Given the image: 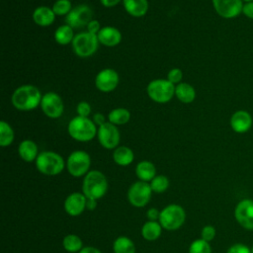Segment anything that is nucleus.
I'll list each match as a JSON object with an SVG mask.
<instances>
[{
	"label": "nucleus",
	"mask_w": 253,
	"mask_h": 253,
	"mask_svg": "<svg viewBox=\"0 0 253 253\" xmlns=\"http://www.w3.org/2000/svg\"><path fill=\"white\" fill-rule=\"evenodd\" d=\"M42 98V95L38 87L26 84L13 92L11 102L19 111H32L41 105Z\"/></svg>",
	"instance_id": "obj_1"
},
{
	"label": "nucleus",
	"mask_w": 253,
	"mask_h": 253,
	"mask_svg": "<svg viewBox=\"0 0 253 253\" xmlns=\"http://www.w3.org/2000/svg\"><path fill=\"white\" fill-rule=\"evenodd\" d=\"M108 190V180L99 170L89 171L83 179L82 192L87 199L99 200L105 196Z\"/></svg>",
	"instance_id": "obj_2"
},
{
	"label": "nucleus",
	"mask_w": 253,
	"mask_h": 253,
	"mask_svg": "<svg viewBox=\"0 0 253 253\" xmlns=\"http://www.w3.org/2000/svg\"><path fill=\"white\" fill-rule=\"evenodd\" d=\"M67 131L73 139L80 142H87L97 135L98 128L91 119L76 116L68 123Z\"/></svg>",
	"instance_id": "obj_3"
},
{
	"label": "nucleus",
	"mask_w": 253,
	"mask_h": 253,
	"mask_svg": "<svg viewBox=\"0 0 253 253\" xmlns=\"http://www.w3.org/2000/svg\"><path fill=\"white\" fill-rule=\"evenodd\" d=\"M36 167L43 175L55 176L63 171L65 162L56 152L42 151L36 159Z\"/></svg>",
	"instance_id": "obj_4"
},
{
	"label": "nucleus",
	"mask_w": 253,
	"mask_h": 253,
	"mask_svg": "<svg viewBox=\"0 0 253 253\" xmlns=\"http://www.w3.org/2000/svg\"><path fill=\"white\" fill-rule=\"evenodd\" d=\"M185 210L177 204H171L166 206L162 211H160L158 221L161 224L162 228L171 231L180 228L185 222Z\"/></svg>",
	"instance_id": "obj_5"
},
{
	"label": "nucleus",
	"mask_w": 253,
	"mask_h": 253,
	"mask_svg": "<svg viewBox=\"0 0 253 253\" xmlns=\"http://www.w3.org/2000/svg\"><path fill=\"white\" fill-rule=\"evenodd\" d=\"M175 85L167 79H154L146 87L148 97L159 104L169 102L175 95Z\"/></svg>",
	"instance_id": "obj_6"
},
{
	"label": "nucleus",
	"mask_w": 253,
	"mask_h": 253,
	"mask_svg": "<svg viewBox=\"0 0 253 253\" xmlns=\"http://www.w3.org/2000/svg\"><path fill=\"white\" fill-rule=\"evenodd\" d=\"M99 43L98 36L89 32H82L75 35L71 42L73 51L79 57H88L93 55L97 51Z\"/></svg>",
	"instance_id": "obj_7"
},
{
	"label": "nucleus",
	"mask_w": 253,
	"mask_h": 253,
	"mask_svg": "<svg viewBox=\"0 0 253 253\" xmlns=\"http://www.w3.org/2000/svg\"><path fill=\"white\" fill-rule=\"evenodd\" d=\"M90 165V155L84 150H75L71 152L66 160L67 171L73 177L85 176L89 172Z\"/></svg>",
	"instance_id": "obj_8"
},
{
	"label": "nucleus",
	"mask_w": 253,
	"mask_h": 253,
	"mask_svg": "<svg viewBox=\"0 0 253 253\" xmlns=\"http://www.w3.org/2000/svg\"><path fill=\"white\" fill-rule=\"evenodd\" d=\"M152 189L148 182L137 181L130 185L127 190V200L135 208L145 207L151 199Z\"/></svg>",
	"instance_id": "obj_9"
},
{
	"label": "nucleus",
	"mask_w": 253,
	"mask_h": 253,
	"mask_svg": "<svg viewBox=\"0 0 253 253\" xmlns=\"http://www.w3.org/2000/svg\"><path fill=\"white\" fill-rule=\"evenodd\" d=\"M40 106L43 114L50 119L60 118L64 111L63 101L55 92H47L42 95Z\"/></svg>",
	"instance_id": "obj_10"
},
{
	"label": "nucleus",
	"mask_w": 253,
	"mask_h": 253,
	"mask_svg": "<svg viewBox=\"0 0 253 253\" xmlns=\"http://www.w3.org/2000/svg\"><path fill=\"white\" fill-rule=\"evenodd\" d=\"M97 137L100 144L106 149H116L120 143L121 134L118 126L110 122L98 126Z\"/></svg>",
	"instance_id": "obj_11"
},
{
	"label": "nucleus",
	"mask_w": 253,
	"mask_h": 253,
	"mask_svg": "<svg viewBox=\"0 0 253 253\" xmlns=\"http://www.w3.org/2000/svg\"><path fill=\"white\" fill-rule=\"evenodd\" d=\"M93 11L86 5L81 4L72 8V10L65 16V23L73 29L87 27L88 23L93 20Z\"/></svg>",
	"instance_id": "obj_12"
},
{
	"label": "nucleus",
	"mask_w": 253,
	"mask_h": 253,
	"mask_svg": "<svg viewBox=\"0 0 253 253\" xmlns=\"http://www.w3.org/2000/svg\"><path fill=\"white\" fill-rule=\"evenodd\" d=\"M120 77L118 72L113 68L102 69L95 77L96 88L104 93L114 91L119 85Z\"/></svg>",
	"instance_id": "obj_13"
},
{
	"label": "nucleus",
	"mask_w": 253,
	"mask_h": 253,
	"mask_svg": "<svg viewBox=\"0 0 253 253\" xmlns=\"http://www.w3.org/2000/svg\"><path fill=\"white\" fill-rule=\"evenodd\" d=\"M237 222L247 230H253V201L244 199L240 201L234 210Z\"/></svg>",
	"instance_id": "obj_14"
},
{
	"label": "nucleus",
	"mask_w": 253,
	"mask_h": 253,
	"mask_svg": "<svg viewBox=\"0 0 253 253\" xmlns=\"http://www.w3.org/2000/svg\"><path fill=\"white\" fill-rule=\"evenodd\" d=\"M215 12L222 18L232 19L242 13V0H212Z\"/></svg>",
	"instance_id": "obj_15"
},
{
	"label": "nucleus",
	"mask_w": 253,
	"mask_h": 253,
	"mask_svg": "<svg viewBox=\"0 0 253 253\" xmlns=\"http://www.w3.org/2000/svg\"><path fill=\"white\" fill-rule=\"evenodd\" d=\"M87 198L83 193L74 192L67 196L64 201V210L71 216H77L81 214L86 209Z\"/></svg>",
	"instance_id": "obj_16"
},
{
	"label": "nucleus",
	"mask_w": 253,
	"mask_h": 253,
	"mask_svg": "<svg viewBox=\"0 0 253 253\" xmlns=\"http://www.w3.org/2000/svg\"><path fill=\"white\" fill-rule=\"evenodd\" d=\"M230 126L237 133L247 132L252 126L251 115L243 110L235 112L230 118Z\"/></svg>",
	"instance_id": "obj_17"
},
{
	"label": "nucleus",
	"mask_w": 253,
	"mask_h": 253,
	"mask_svg": "<svg viewBox=\"0 0 253 253\" xmlns=\"http://www.w3.org/2000/svg\"><path fill=\"white\" fill-rule=\"evenodd\" d=\"M97 36L99 42L109 47L118 45L122 41L121 32L117 28L112 26L103 27Z\"/></svg>",
	"instance_id": "obj_18"
},
{
	"label": "nucleus",
	"mask_w": 253,
	"mask_h": 253,
	"mask_svg": "<svg viewBox=\"0 0 253 253\" xmlns=\"http://www.w3.org/2000/svg\"><path fill=\"white\" fill-rule=\"evenodd\" d=\"M55 16L52 9L46 6H40L33 12L34 22L41 27L50 26L54 22Z\"/></svg>",
	"instance_id": "obj_19"
},
{
	"label": "nucleus",
	"mask_w": 253,
	"mask_h": 253,
	"mask_svg": "<svg viewBox=\"0 0 253 253\" xmlns=\"http://www.w3.org/2000/svg\"><path fill=\"white\" fill-rule=\"evenodd\" d=\"M18 152L20 157L26 162H32L34 160L36 161L40 154L38 145L31 139H25L21 141L18 147Z\"/></svg>",
	"instance_id": "obj_20"
},
{
	"label": "nucleus",
	"mask_w": 253,
	"mask_h": 253,
	"mask_svg": "<svg viewBox=\"0 0 253 253\" xmlns=\"http://www.w3.org/2000/svg\"><path fill=\"white\" fill-rule=\"evenodd\" d=\"M123 5L125 10L135 18L144 16L148 11L147 0H123Z\"/></svg>",
	"instance_id": "obj_21"
},
{
	"label": "nucleus",
	"mask_w": 253,
	"mask_h": 253,
	"mask_svg": "<svg viewBox=\"0 0 253 253\" xmlns=\"http://www.w3.org/2000/svg\"><path fill=\"white\" fill-rule=\"evenodd\" d=\"M135 174L140 181L149 182L156 176V168L154 164L147 160H142L135 167Z\"/></svg>",
	"instance_id": "obj_22"
},
{
	"label": "nucleus",
	"mask_w": 253,
	"mask_h": 253,
	"mask_svg": "<svg viewBox=\"0 0 253 253\" xmlns=\"http://www.w3.org/2000/svg\"><path fill=\"white\" fill-rule=\"evenodd\" d=\"M175 96L177 99L185 104L192 103L196 98L195 88L186 82H181L175 87Z\"/></svg>",
	"instance_id": "obj_23"
},
{
	"label": "nucleus",
	"mask_w": 253,
	"mask_h": 253,
	"mask_svg": "<svg viewBox=\"0 0 253 253\" xmlns=\"http://www.w3.org/2000/svg\"><path fill=\"white\" fill-rule=\"evenodd\" d=\"M113 159L120 166H127L132 163L134 153L127 146H118L113 152Z\"/></svg>",
	"instance_id": "obj_24"
},
{
	"label": "nucleus",
	"mask_w": 253,
	"mask_h": 253,
	"mask_svg": "<svg viewBox=\"0 0 253 253\" xmlns=\"http://www.w3.org/2000/svg\"><path fill=\"white\" fill-rule=\"evenodd\" d=\"M162 232V226L158 221L148 220L141 227V235L147 241L158 239Z\"/></svg>",
	"instance_id": "obj_25"
},
{
	"label": "nucleus",
	"mask_w": 253,
	"mask_h": 253,
	"mask_svg": "<svg viewBox=\"0 0 253 253\" xmlns=\"http://www.w3.org/2000/svg\"><path fill=\"white\" fill-rule=\"evenodd\" d=\"M74 37L75 36L73 33V28H71L67 24L59 26L54 32V40L57 43L61 45H66L72 42Z\"/></svg>",
	"instance_id": "obj_26"
},
{
	"label": "nucleus",
	"mask_w": 253,
	"mask_h": 253,
	"mask_svg": "<svg viewBox=\"0 0 253 253\" xmlns=\"http://www.w3.org/2000/svg\"><path fill=\"white\" fill-rule=\"evenodd\" d=\"M130 120V113L125 108L113 109L108 115V121L115 126H123Z\"/></svg>",
	"instance_id": "obj_27"
},
{
	"label": "nucleus",
	"mask_w": 253,
	"mask_h": 253,
	"mask_svg": "<svg viewBox=\"0 0 253 253\" xmlns=\"http://www.w3.org/2000/svg\"><path fill=\"white\" fill-rule=\"evenodd\" d=\"M114 253H135V246L131 239L126 236H119L113 244Z\"/></svg>",
	"instance_id": "obj_28"
},
{
	"label": "nucleus",
	"mask_w": 253,
	"mask_h": 253,
	"mask_svg": "<svg viewBox=\"0 0 253 253\" xmlns=\"http://www.w3.org/2000/svg\"><path fill=\"white\" fill-rule=\"evenodd\" d=\"M15 132L12 126L5 121L0 122V145L6 147L12 144L14 141Z\"/></svg>",
	"instance_id": "obj_29"
},
{
	"label": "nucleus",
	"mask_w": 253,
	"mask_h": 253,
	"mask_svg": "<svg viewBox=\"0 0 253 253\" xmlns=\"http://www.w3.org/2000/svg\"><path fill=\"white\" fill-rule=\"evenodd\" d=\"M62 246L67 252L76 253L83 248V243L78 235L67 234L62 240Z\"/></svg>",
	"instance_id": "obj_30"
},
{
	"label": "nucleus",
	"mask_w": 253,
	"mask_h": 253,
	"mask_svg": "<svg viewBox=\"0 0 253 253\" xmlns=\"http://www.w3.org/2000/svg\"><path fill=\"white\" fill-rule=\"evenodd\" d=\"M150 187L154 193H163L169 187V180L164 175H156L150 181Z\"/></svg>",
	"instance_id": "obj_31"
},
{
	"label": "nucleus",
	"mask_w": 253,
	"mask_h": 253,
	"mask_svg": "<svg viewBox=\"0 0 253 253\" xmlns=\"http://www.w3.org/2000/svg\"><path fill=\"white\" fill-rule=\"evenodd\" d=\"M51 9L56 16H66L72 10L71 1L70 0H56L53 3Z\"/></svg>",
	"instance_id": "obj_32"
},
{
	"label": "nucleus",
	"mask_w": 253,
	"mask_h": 253,
	"mask_svg": "<svg viewBox=\"0 0 253 253\" xmlns=\"http://www.w3.org/2000/svg\"><path fill=\"white\" fill-rule=\"evenodd\" d=\"M189 253H211V247L208 241L202 238L196 239L191 243Z\"/></svg>",
	"instance_id": "obj_33"
},
{
	"label": "nucleus",
	"mask_w": 253,
	"mask_h": 253,
	"mask_svg": "<svg viewBox=\"0 0 253 253\" xmlns=\"http://www.w3.org/2000/svg\"><path fill=\"white\" fill-rule=\"evenodd\" d=\"M182 78H183V72L180 68H172L167 74V80H169L174 85L181 83Z\"/></svg>",
	"instance_id": "obj_34"
},
{
	"label": "nucleus",
	"mask_w": 253,
	"mask_h": 253,
	"mask_svg": "<svg viewBox=\"0 0 253 253\" xmlns=\"http://www.w3.org/2000/svg\"><path fill=\"white\" fill-rule=\"evenodd\" d=\"M91 106L88 102H85V101H82V102H79L77 107H76V113L78 116L80 117H86L88 118V116L91 114Z\"/></svg>",
	"instance_id": "obj_35"
},
{
	"label": "nucleus",
	"mask_w": 253,
	"mask_h": 253,
	"mask_svg": "<svg viewBox=\"0 0 253 253\" xmlns=\"http://www.w3.org/2000/svg\"><path fill=\"white\" fill-rule=\"evenodd\" d=\"M202 239L210 242L211 241L215 236V228L212 225H206L203 227L201 232Z\"/></svg>",
	"instance_id": "obj_36"
},
{
	"label": "nucleus",
	"mask_w": 253,
	"mask_h": 253,
	"mask_svg": "<svg viewBox=\"0 0 253 253\" xmlns=\"http://www.w3.org/2000/svg\"><path fill=\"white\" fill-rule=\"evenodd\" d=\"M226 253H251V249H249L245 244L236 243L231 245Z\"/></svg>",
	"instance_id": "obj_37"
},
{
	"label": "nucleus",
	"mask_w": 253,
	"mask_h": 253,
	"mask_svg": "<svg viewBox=\"0 0 253 253\" xmlns=\"http://www.w3.org/2000/svg\"><path fill=\"white\" fill-rule=\"evenodd\" d=\"M102 27H101V24L98 20H91L88 25H87V32L93 34V35H98L99 32L101 31Z\"/></svg>",
	"instance_id": "obj_38"
},
{
	"label": "nucleus",
	"mask_w": 253,
	"mask_h": 253,
	"mask_svg": "<svg viewBox=\"0 0 253 253\" xmlns=\"http://www.w3.org/2000/svg\"><path fill=\"white\" fill-rule=\"evenodd\" d=\"M242 13L249 19L253 20V1L243 4Z\"/></svg>",
	"instance_id": "obj_39"
},
{
	"label": "nucleus",
	"mask_w": 253,
	"mask_h": 253,
	"mask_svg": "<svg viewBox=\"0 0 253 253\" xmlns=\"http://www.w3.org/2000/svg\"><path fill=\"white\" fill-rule=\"evenodd\" d=\"M159 215H160V211L155 208H150L146 212V216L148 220L157 221V219H159Z\"/></svg>",
	"instance_id": "obj_40"
},
{
	"label": "nucleus",
	"mask_w": 253,
	"mask_h": 253,
	"mask_svg": "<svg viewBox=\"0 0 253 253\" xmlns=\"http://www.w3.org/2000/svg\"><path fill=\"white\" fill-rule=\"evenodd\" d=\"M92 121H93V122L95 123V125L98 126H100L104 125L105 123H107V122H106V118H105L104 115L101 114V113H96V114H94Z\"/></svg>",
	"instance_id": "obj_41"
},
{
	"label": "nucleus",
	"mask_w": 253,
	"mask_h": 253,
	"mask_svg": "<svg viewBox=\"0 0 253 253\" xmlns=\"http://www.w3.org/2000/svg\"><path fill=\"white\" fill-rule=\"evenodd\" d=\"M121 1H123V0H100L101 4H102L104 7H107V8L115 7V6H117Z\"/></svg>",
	"instance_id": "obj_42"
},
{
	"label": "nucleus",
	"mask_w": 253,
	"mask_h": 253,
	"mask_svg": "<svg viewBox=\"0 0 253 253\" xmlns=\"http://www.w3.org/2000/svg\"><path fill=\"white\" fill-rule=\"evenodd\" d=\"M78 253H102V252L93 246H86V247H83Z\"/></svg>",
	"instance_id": "obj_43"
},
{
	"label": "nucleus",
	"mask_w": 253,
	"mask_h": 253,
	"mask_svg": "<svg viewBox=\"0 0 253 253\" xmlns=\"http://www.w3.org/2000/svg\"><path fill=\"white\" fill-rule=\"evenodd\" d=\"M97 205V201L96 200H92V199H87V204H86V208L88 210H94L96 208Z\"/></svg>",
	"instance_id": "obj_44"
},
{
	"label": "nucleus",
	"mask_w": 253,
	"mask_h": 253,
	"mask_svg": "<svg viewBox=\"0 0 253 253\" xmlns=\"http://www.w3.org/2000/svg\"><path fill=\"white\" fill-rule=\"evenodd\" d=\"M242 1H244V2H246V3H247V2H252L253 0H242Z\"/></svg>",
	"instance_id": "obj_45"
},
{
	"label": "nucleus",
	"mask_w": 253,
	"mask_h": 253,
	"mask_svg": "<svg viewBox=\"0 0 253 253\" xmlns=\"http://www.w3.org/2000/svg\"><path fill=\"white\" fill-rule=\"evenodd\" d=\"M251 253H253V246L251 247Z\"/></svg>",
	"instance_id": "obj_46"
}]
</instances>
